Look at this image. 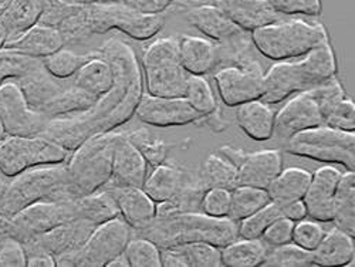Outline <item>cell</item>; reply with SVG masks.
I'll use <instances>...</instances> for the list:
<instances>
[{
	"mask_svg": "<svg viewBox=\"0 0 355 267\" xmlns=\"http://www.w3.org/2000/svg\"><path fill=\"white\" fill-rule=\"evenodd\" d=\"M73 83L97 98L107 94L114 85V70L107 58L98 55L94 51V55L81 66V69L73 77Z\"/></svg>",
	"mask_w": 355,
	"mask_h": 267,
	"instance_id": "cell-32",
	"label": "cell"
},
{
	"mask_svg": "<svg viewBox=\"0 0 355 267\" xmlns=\"http://www.w3.org/2000/svg\"><path fill=\"white\" fill-rule=\"evenodd\" d=\"M276 112L263 100H252L236 107V123L252 139L263 142L273 138Z\"/></svg>",
	"mask_w": 355,
	"mask_h": 267,
	"instance_id": "cell-26",
	"label": "cell"
},
{
	"mask_svg": "<svg viewBox=\"0 0 355 267\" xmlns=\"http://www.w3.org/2000/svg\"><path fill=\"white\" fill-rule=\"evenodd\" d=\"M115 131L96 134L70 153L66 171L76 198L97 192L110 182Z\"/></svg>",
	"mask_w": 355,
	"mask_h": 267,
	"instance_id": "cell-5",
	"label": "cell"
},
{
	"mask_svg": "<svg viewBox=\"0 0 355 267\" xmlns=\"http://www.w3.org/2000/svg\"><path fill=\"white\" fill-rule=\"evenodd\" d=\"M0 118L8 135L36 137L40 135L49 118L28 105L16 80H8L0 85Z\"/></svg>",
	"mask_w": 355,
	"mask_h": 267,
	"instance_id": "cell-12",
	"label": "cell"
},
{
	"mask_svg": "<svg viewBox=\"0 0 355 267\" xmlns=\"http://www.w3.org/2000/svg\"><path fill=\"white\" fill-rule=\"evenodd\" d=\"M135 115L141 123L158 128L189 126L203 118L185 97H161L148 93L142 94Z\"/></svg>",
	"mask_w": 355,
	"mask_h": 267,
	"instance_id": "cell-15",
	"label": "cell"
},
{
	"mask_svg": "<svg viewBox=\"0 0 355 267\" xmlns=\"http://www.w3.org/2000/svg\"><path fill=\"white\" fill-rule=\"evenodd\" d=\"M290 155L322 164H338L347 171L355 169V132L318 126L293 135L284 142Z\"/></svg>",
	"mask_w": 355,
	"mask_h": 267,
	"instance_id": "cell-7",
	"label": "cell"
},
{
	"mask_svg": "<svg viewBox=\"0 0 355 267\" xmlns=\"http://www.w3.org/2000/svg\"><path fill=\"white\" fill-rule=\"evenodd\" d=\"M230 206V189L226 188H209L206 189L200 206L199 212L208 215L211 218H227Z\"/></svg>",
	"mask_w": 355,
	"mask_h": 267,
	"instance_id": "cell-47",
	"label": "cell"
},
{
	"mask_svg": "<svg viewBox=\"0 0 355 267\" xmlns=\"http://www.w3.org/2000/svg\"><path fill=\"white\" fill-rule=\"evenodd\" d=\"M87 24L92 36L118 31L134 40L144 42L162 31L165 16L141 13L124 2L87 3Z\"/></svg>",
	"mask_w": 355,
	"mask_h": 267,
	"instance_id": "cell-8",
	"label": "cell"
},
{
	"mask_svg": "<svg viewBox=\"0 0 355 267\" xmlns=\"http://www.w3.org/2000/svg\"><path fill=\"white\" fill-rule=\"evenodd\" d=\"M6 42H8V35H6V31H5L2 21H0V50L3 49Z\"/></svg>",
	"mask_w": 355,
	"mask_h": 267,
	"instance_id": "cell-60",
	"label": "cell"
},
{
	"mask_svg": "<svg viewBox=\"0 0 355 267\" xmlns=\"http://www.w3.org/2000/svg\"><path fill=\"white\" fill-rule=\"evenodd\" d=\"M313 87H315V83L309 74L302 57L295 62L283 60L264 71L263 94L260 100L275 105L283 103L295 93L310 90Z\"/></svg>",
	"mask_w": 355,
	"mask_h": 267,
	"instance_id": "cell-16",
	"label": "cell"
},
{
	"mask_svg": "<svg viewBox=\"0 0 355 267\" xmlns=\"http://www.w3.org/2000/svg\"><path fill=\"white\" fill-rule=\"evenodd\" d=\"M219 154L238 168L246 153L242 150H236V148H232V146H222L219 150Z\"/></svg>",
	"mask_w": 355,
	"mask_h": 267,
	"instance_id": "cell-56",
	"label": "cell"
},
{
	"mask_svg": "<svg viewBox=\"0 0 355 267\" xmlns=\"http://www.w3.org/2000/svg\"><path fill=\"white\" fill-rule=\"evenodd\" d=\"M42 64L40 58H33L9 49L0 50V85L8 80H17Z\"/></svg>",
	"mask_w": 355,
	"mask_h": 267,
	"instance_id": "cell-44",
	"label": "cell"
},
{
	"mask_svg": "<svg viewBox=\"0 0 355 267\" xmlns=\"http://www.w3.org/2000/svg\"><path fill=\"white\" fill-rule=\"evenodd\" d=\"M254 50L273 62L294 60L330 42L324 24L304 20L275 21L250 33Z\"/></svg>",
	"mask_w": 355,
	"mask_h": 267,
	"instance_id": "cell-4",
	"label": "cell"
},
{
	"mask_svg": "<svg viewBox=\"0 0 355 267\" xmlns=\"http://www.w3.org/2000/svg\"><path fill=\"white\" fill-rule=\"evenodd\" d=\"M118 205L120 216L130 225L132 230H142L157 216V203L138 187L105 185Z\"/></svg>",
	"mask_w": 355,
	"mask_h": 267,
	"instance_id": "cell-21",
	"label": "cell"
},
{
	"mask_svg": "<svg viewBox=\"0 0 355 267\" xmlns=\"http://www.w3.org/2000/svg\"><path fill=\"white\" fill-rule=\"evenodd\" d=\"M118 266H121V267H128V266H130L127 257L124 256V253L120 255V256L114 257V259L107 264V267H118Z\"/></svg>",
	"mask_w": 355,
	"mask_h": 267,
	"instance_id": "cell-57",
	"label": "cell"
},
{
	"mask_svg": "<svg viewBox=\"0 0 355 267\" xmlns=\"http://www.w3.org/2000/svg\"><path fill=\"white\" fill-rule=\"evenodd\" d=\"M161 263L166 267H220V248L192 242L161 249Z\"/></svg>",
	"mask_w": 355,
	"mask_h": 267,
	"instance_id": "cell-25",
	"label": "cell"
},
{
	"mask_svg": "<svg viewBox=\"0 0 355 267\" xmlns=\"http://www.w3.org/2000/svg\"><path fill=\"white\" fill-rule=\"evenodd\" d=\"M263 267H310L314 266L313 255L300 246L286 243L276 248H268Z\"/></svg>",
	"mask_w": 355,
	"mask_h": 267,
	"instance_id": "cell-42",
	"label": "cell"
},
{
	"mask_svg": "<svg viewBox=\"0 0 355 267\" xmlns=\"http://www.w3.org/2000/svg\"><path fill=\"white\" fill-rule=\"evenodd\" d=\"M282 215L280 206L270 202L266 206L260 207L253 215L243 219L238 223L239 237H246V239H260L264 230L268 229L276 219Z\"/></svg>",
	"mask_w": 355,
	"mask_h": 267,
	"instance_id": "cell-46",
	"label": "cell"
},
{
	"mask_svg": "<svg viewBox=\"0 0 355 267\" xmlns=\"http://www.w3.org/2000/svg\"><path fill=\"white\" fill-rule=\"evenodd\" d=\"M27 261L23 243L13 236H8L0 243V266L2 267H24Z\"/></svg>",
	"mask_w": 355,
	"mask_h": 267,
	"instance_id": "cell-52",
	"label": "cell"
},
{
	"mask_svg": "<svg viewBox=\"0 0 355 267\" xmlns=\"http://www.w3.org/2000/svg\"><path fill=\"white\" fill-rule=\"evenodd\" d=\"M94 55V53L80 54L67 49H60L50 55L42 58L43 67L53 77L58 80H69L76 76L84 63H87Z\"/></svg>",
	"mask_w": 355,
	"mask_h": 267,
	"instance_id": "cell-40",
	"label": "cell"
},
{
	"mask_svg": "<svg viewBox=\"0 0 355 267\" xmlns=\"http://www.w3.org/2000/svg\"><path fill=\"white\" fill-rule=\"evenodd\" d=\"M324 126L340 131L355 132V105L349 98H344L340 101L325 117Z\"/></svg>",
	"mask_w": 355,
	"mask_h": 267,
	"instance_id": "cell-50",
	"label": "cell"
},
{
	"mask_svg": "<svg viewBox=\"0 0 355 267\" xmlns=\"http://www.w3.org/2000/svg\"><path fill=\"white\" fill-rule=\"evenodd\" d=\"M282 169L283 157L279 150L246 153L238 166V185L268 189Z\"/></svg>",
	"mask_w": 355,
	"mask_h": 267,
	"instance_id": "cell-23",
	"label": "cell"
},
{
	"mask_svg": "<svg viewBox=\"0 0 355 267\" xmlns=\"http://www.w3.org/2000/svg\"><path fill=\"white\" fill-rule=\"evenodd\" d=\"M123 2L128 8L146 15H165L175 5V0H123Z\"/></svg>",
	"mask_w": 355,
	"mask_h": 267,
	"instance_id": "cell-53",
	"label": "cell"
},
{
	"mask_svg": "<svg viewBox=\"0 0 355 267\" xmlns=\"http://www.w3.org/2000/svg\"><path fill=\"white\" fill-rule=\"evenodd\" d=\"M26 256H27L26 266L28 267H35V266L54 267L55 266L54 256L42 249H26Z\"/></svg>",
	"mask_w": 355,
	"mask_h": 267,
	"instance_id": "cell-55",
	"label": "cell"
},
{
	"mask_svg": "<svg viewBox=\"0 0 355 267\" xmlns=\"http://www.w3.org/2000/svg\"><path fill=\"white\" fill-rule=\"evenodd\" d=\"M185 15L187 21L215 44L233 42L248 33L232 23L230 19L214 3L191 6Z\"/></svg>",
	"mask_w": 355,
	"mask_h": 267,
	"instance_id": "cell-20",
	"label": "cell"
},
{
	"mask_svg": "<svg viewBox=\"0 0 355 267\" xmlns=\"http://www.w3.org/2000/svg\"><path fill=\"white\" fill-rule=\"evenodd\" d=\"M44 0H9L3 12L0 13L8 42L17 39L28 28L39 23Z\"/></svg>",
	"mask_w": 355,
	"mask_h": 267,
	"instance_id": "cell-31",
	"label": "cell"
},
{
	"mask_svg": "<svg viewBox=\"0 0 355 267\" xmlns=\"http://www.w3.org/2000/svg\"><path fill=\"white\" fill-rule=\"evenodd\" d=\"M264 70L256 57L246 55L236 66L220 67L215 73V83L220 100L227 107L259 100L263 94Z\"/></svg>",
	"mask_w": 355,
	"mask_h": 267,
	"instance_id": "cell-11",
	"label": "cell"
},
{
	"mask_svg": "<svg viewBox=\"0 0 355 267\" xmlns=\"http://www.w3.org/2000/svg\"><path fill=\"white\" fill-rule=\"evenodd\" d=\"M336 227L355 237V173L341 175L334 196L333 221Z\"/></svg>",
	"mask_w": 355,
	"mask_h": 267,
	"instance_id": "cell-35",
	"label": "cell"
},
{
	"mask_svg": "<svg viewBox=\"0 0 355 267\" xmlns=\"http://www.w3.org/2000/svg\"><path fill=\"white\" fill-rule=\"evenodd\" d=\"M131 237L132 229L121 216L107 221L94 227L85 243L69 259L66 266L107 267L114 257L124 253Z\"/></svg>",
	"mask_w": 355,
	"mask_h": 267,
	"instance_id": "cell-10",
	"label": "cell"
},
{
	"mask_svg": "<svg viewBox=\"0 0 355 267\" xmlns=\"http://www.w3.org/2000/svg\"><path fill=\"white\" fill-rule=\"evenodd\" d=\"M16 81L20 85L28 105L40 112L44 105L67 85L66 80H58L47 73L43 63Z\"/></svg>",
	"mask_w": 355,
	"mask_h": 267,
	"instance_id": "cell-30",
	"label": "cell"
},
{
	"mask_svg": "<svg viewBox=\"0 0 355 267\" xmlns=\"http://www.w3.org/2000/svg\"><path fill=\"white\" fill-rule=\"evenodd\" d=\"M141 66L148 94L184 97L188 73L180 62L176 37L157 39L145 47Z\"/></svg>",
	"mask_w": 355,
	"mask_h": 267,
	"instance_id": "cell-6",
	"label": "cell"
},
{
	"mask_svg": "<svg viewBox=\"0 0 355 267\" xmlns=\"http://www.w3.org/2000/svg\"><path fill=\"white\" fill-rule=\"evenodd\" d=\"M280 209H282V215L284 218L293 221L294 223L300 222L303 219H307V207H306V203L303 199L290 202V203L282 206Z\"/></svg>",
	"mask_w": 355,
	"mask_h": 267,
	"instance_id": "cell-54",
	"label": "cell"
},
{
	"mask_svg": "<svg viewBox=\"0 0 355 267\" xmlns=\"http://www.w3.org/2000/svg\"><path fill=\"white\" fill-rule=\"evenodd\" d=\"M199 176L206 189L238 187V168L220 154H211L205 160Z\"/></svg>",
	"mask_w": 355,
	"mask_h": 267,
	"instance_id": "cell-39",
	"label": "cell"
},
{
	"mask_svg": "<svg viewBox=\"0 0 355 267\" xmlns=\"http://www.w3.org/2000/svg\"><path fill=\"white\" fill-rule=\"evenodd\" d=\"M70 153L42 137H12L0 141V172L12 178L28 168L66 162Z\"/></svg>",
	"mask_w": 355,
	"mask_h": 267,
	"instance_id": "cell-9",
	"label": "cell"
},
{
	"mask_svg": "<svg viewBox=\"0 0 355 267\" xmlns=\"http://www.w3.org/2000/svg\"><path fill=\"white\" fill-rule=\"evenodd\" d=\"M96 53L111 63L114 85L90 110L80 112L93 135L114 131L130 121L144 94L139 62L130 44L112 37Z\"/></svg>",
	"mask_w": 355,
	"mask_h": 267,
	"instance_id": "cell-1",
	"label": "cell"
},
{
	"mask_svg": "<svg viewBox=\"0 0 355 267\" xmlns=\"http://www.w3.org/2000/svg\"><path fill=\"white\" fill-rule=\"evenodd\" d=\"M279 13L287 16H318L321 13V0H268Z\"/></svg>",
	"mask_w": 355,
	"mask_h": 267,
	"instance_id": "cell-49",
	"label": "cell"
},
{
	"mask_svg": "<svg viewBox=\"0 0 355 267\" xmlns=\"http://www.w3.org/2000/svg\"><path fill=\"white\" fill-rule=\"evenodd\" d=\"M268 253V246L261 239L238 237L226 246L220 248L222 266L229 267H254L261 266Z\"/></svg>",
	"mask_w": 355,
	"mask_h": 267,
	"instance_id": "cell-37",
	"label": "cell"
},
{
	"mask_svg": "<svg viewBox=\"0 0 355 267\" xmlns=\"http://www.w3.org/2000/svg\"><path fill=\"white\" fill-rule=\"evenodd\" d=\"M191 171L180 165L162 162L154 166L151 173L146 175L142 189L155 203L168 202L181 191Z\"/></svg>",
	"mask_w": 355,
	"mask_h": 267,
	"instance_id": "cell-29",
	"label": "cell"
},
{
	"mask_svg": "<svg viewBox=\"0 0 355 267\" xmlns=\"http://www.w3.org/2000/svg\"><path fill=\"white\" fill-rule=\"evenodd\" d=\"M74 200H39L26 206L10 218L12 236L23 242L27 237L42 234L58 225L77 219Z\"/></svg>",
	"mask_w": 355,
	"mask_h": 267,
	"instance_id": "cell-13",
	"label": "cell"
},
{
	"mask_svg": "<svg viewBox=\"0 0 355 267\" xmlns=\"http://www.w3.org/2000/svg\"><path fill=\"white\" fill-rule=\"evenodd\" d=\"M77 219L98 226L107 221L120 216L118 205L112 193L103 188L90 195L80 196L74 200Z\"/></svg>",
	"mask_w": 355,
	"mask_h": 267,
	"instance_id": "cell-34",
	"label": "cell"
},
{
	"mask_svg": "<svg viewBox=\"0 0 355 267\" xmlns=\"http://www.w3.org/2000/svg\"><path fill=\"white\" fill-rule=\"evenodd\" d=\"M6 137H8V132H6V128L3 126L2 118H0V141H3Z\"/></svg>",
	"mask_w": 355,
	"mask_h": 267,
	"instance_id": "cell-61",
	"label": "cell"
},
{
	"mask_svg": "<svg viewBox=\"0 0 355 267\" xmlns=\"http://www.w3.org/2000/svg\"><path fill=\"white\" fill-rule=\"evenodd\" d=\"M9 234L5 232V230H2V229H0V243H2L3 242V239H5V237H8Z\"/></svg>",
	"mask_w": 355,
	"mask_h": 267,
	"instance_id": "cell-62",
	"label": "cell"
},
{
	"mask_svg": "<svg viewBox=\"0 0 355 267\" xmlns=\"http://www.w3.org/2000/svg\"><path fill=\"white\" fill-rule=\"evenodd\" d=\"M97 100V97L85 93L74 83H70L53 100H50L44 105L42 114H44L49 120L50 118L73 115L90 110Z\"/></svg>",
	"mask_w": 355,
	"mask_h": 267,
	"instance_id": "cell-36",
	"label": "cell"
},
{
	"mask_svg": "<svg viewBox=\"0 0 355 267\" xmlns=\"http://www.w3.org/2000/svg\"><path fill=\"white\" fill-rule=\"evenodd\" d=\"M94 225L81 219H74L58 225L49 232L27 237L23 241L26 249H42L53 255L55 266H66L69 259L77 253L94 230Z\"/></svg>",
	"mask_w": 355,
	"mask_h": 267,
	"instance_id": "cell-14",
	"label": "cell"
},
{
	"mask_svg": "<svg viewBox=\"0 0 355 267\" xmlns=\"http://www.w3.org/2000/svg\"><path fill=\"white\" fill-rule=\"evenodd\" d=\"M9 181H10V178H9V176H6L5 173L0 172V199L3 198V195H5L6 189H8Z\"/></svg>",
	"mask_w": 355,
	"mask_h": 267,
	"instance_id": "cell-58",
	"label": "cell"
},
{
	"mask_svg": "<svg viewBox=\"0 0 355 267\" xmlns=\"http://www.w3.org/2000/svg\"><path fill=\"white\" fill-rule=\"evenodd\" d=\"M311 255L314 266L352 267L355 257L354 237L334 226L331 230L325 232Z\"/></svg>",
	"mask_w": 355,
	"mask_h": 267,
	"instance_id": "cell-28",
	"label": "cell"
},
{
	"mask_svg": "<svg viewBox=\"0 0 355 267\" xmlns=\"http://www.w3.org/2000/svg\"><path fill=\"white\" fill-rule=\"evenodd\" d=\"M214 5L248 33L280 20V15L268 0H214Z\"/></svg>",
	"mask_w": 355,
	"mask_h": 267,
	"instance_id": "cell-22",
	"label": "cell"
},
{
	"mask_svg": "<svg viewBox=\"0 0 355 267\" xmlns=\"http://www.w3.org/2000/svg\"><path fill=\"white\" fill-rule=\"evenodd\" d=\"M146 175L148 162L127 134L116 130L112 148V173L108 184L142 188Z\"/></svg>",
	"mask_w": 355,
	"mask_h": 267,
	"instance_id": "cell-18",
	"label": "cell"
},
{
	"mask_svg": "<svg viewBox=\"0 0 355 267\" xmlns=\"http://www.w3.org/2000/svg\"><path fill=\"white\" fill-rule=\"evenodd\" d=\"M3 47L42 60L51 53L66 47V40L55 27L36 23L17 39L6 42Z\"/></svg>",
	"mask_w": 355,
	"mask_h": 267,
	"instance_id": "cell-24",
	"label": "cell"
},
{
	"mask_svg": "<svg viewBox=\"0 0 355 267\" xmlns=\"http://www.w3.org/2000/svg\"><path fill=\"white\" fill-rule=\"evenodd\" d=\"M293 227H294L293 221H290L284 216H280L268 229L264 230L260 239L268 248H276V246H282L286 243H291Z\"/></svg>",
	"mask_w": 355,
	"mask_h": 267,
	"instance_id": "cell-51",
	"label": "cell"
},
{
	"mask_svg": "<svg viewBox=\"0 0 355 267\" xmlns=\"http://www.w3.org/2000/svg\"><path fill=\"white\" fill-rule=\"evenodd\" d=\"M324 234H325V230L322 229L320 222H315L313 219L310 221L303 219L300 222L294 223L291 242L304 250L313 252L321 242Z\"/></svg>",
	"mask_w": 355,
	"mask_h": 267,
	"instance_id": "cell-48",
	"label": "cell"
},
{
	"mask_svg": "<svg viewBox=\"0 0 355 267\" xmlns=\"http://www.w3.org/2000/svg\"><path fill=\"white\" fill-rule=\"evenodd\" d=\"M184 97L189 103V105L203 118L209 117L218 108L212 87L203 76L188 74Z\"/></svg>",
	"mask_w": 355,
	"mask_h": 267,
	"instance_id": "cell-41",
	"label": "cell"
},
{
	"mask_svg": "<svg viewBox=\"0 0 355 267\" xmlns=\"http://www.w3.org/2000/svg\"><path fill=\"white\" fill-rule=\"evenodd\" d=\"M124 256L131 267H161V249L148 237H131Z\"/></svg>",
	"mask_w": 355,
	"mask_h": 267,
	"instance_id": "cell-45",
	"label": "cell"
},
{
	"mask_svg": "<svg viewBox=\"0 0 355 267\" xmlns=\"http://www.w3.org/2000/svg\"><path fill=\"white\" fill-rule=\"evenodd\" d=\"M127 137L138 148L139 153L148 162V166L154 168L165 162L171 145L166 144L164 139L153 135L151 132H148L145 128H139L137 131L128 132Z\"/></svg>",
	"mask_w": 355,
	"mask_h": 267,
	"instance_id": "cell-43",
	"label": "cell"
},
{
	"mask_svg": "<svg viewBox=\"0 0 355 267\" xmlns=\"http://www.w3.org/2000/svg\"><path fill=\"white\" fill-rule=\"evenodd\" d=\"M77 199L69 185L66 162L28 168L10 178L8 189L0 199V214L15 216L26 206L39 200Z\"/></svg>",
	"mask_w": 355,
	"mask_h": 267,
	"instance_id": "cell-3",
	"label": "cell"
},
{
	"mask_svg": "<svg viewBox=\"0 0 355 267\" xmlns=\"http://www.w3.org/2000/svg\"><path fill=\"white\" fill-rule=\"evenodd\" d=\"M270 202L272 200L268 189L238 185L230 189V206L227 218L239 223Z\"/></svg>",
	"mask_w": 355,
	"mask_h": 267,
	"instance_id": "cell-38",
	"label": "cell"
},
{
	"mask_svg": "<svg viewBox=\"0 0 355 267\" xmlns=\"http://www.w3.org/2000/svg\"><path fill=\"white\" fill-rule=\"evenodd\" d=\"M341 172L333 165H324L311 173V181L303 198L307 207V218L330 223L333 221V205Z\"/></svg>",
	"mask_w": 355,
	"mask_h": 267,
	"instance_id": "cell-19",
	"label": "cell"
},
{
	"mask_svg": "<svg viewBox=\"0 0 355 267\" xmlns=\"http://www.w3.org/2000/svg\"><path fill=\"white\" fill-rule=\"evenodd\" d=\"M324 124L321 108L311 90L295 93L275 117L273 137L287 142L293 135Z\"/></svg>",
	"mask_w": 355,
	"mask_h": 267,
	"instance_id": "cell-17",
	"label": "cell"
},
{
	"mask_svg": "<svg viewBox=\"0 0 355 267\" xmlns=\"http://www.w3.org/2000/svg\"><path fill=\"white\" fill-rule=\"evenodd\" d=\"M178 54L188 74L205 76L218 66V47L208 39L181 36L178 39Z\"/></svg>",
	"mask_w": 355,
	"mask_h": 267,
	"instance_id": "cell-27",
	"label": "cell"
},
{
	"mask_svg": "<svg viewBox=\"0 0 355 267\" xmlns=\"http://www.w3.org/2000/svg\"><path fill=\"white\" fill-rule=\"evenodd\" d=\"M311 181V172L303 168H287L272 181L268 188L270 200L280 207L304 198Z\"/></svg>",
	"mask_w": 355,
	"mask_h": 267,
	"instance_id": "cell-33",
	"label": "cell"
},
{
	"mask_svg": "<svg viewBox=\"0 0 355 267\" xmlns=\"http://www.w3.org/2000/svg\"><path fill=\"white\" fill-rule=\"evenodd\" d=\"M139 233L153 241L159 249L192 242H205L223 248L239 237L238 223L229 218H211L202 212L155 216Z\"/></svg>",
	"mask_w": 355,
	"mask_h": 267,
	"instance_id": "cell-2",
	"label": "cell"
},
{
	"mask_svg": "<svg viewBox=\"0 0 355 267\" xmlns=\"http://www.w3.org/2000/svg\"><path fill=\"white\" fill-rule=\"evenodd\" d=\"M76 3H100V2H123V0H69Z\"/></svg>",
	"mask_w": 355,
	"mask_h": 267,
	"instance_id": "cell-59",
	"label": "cell"
}]
</instances>
